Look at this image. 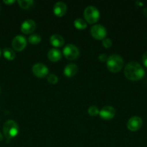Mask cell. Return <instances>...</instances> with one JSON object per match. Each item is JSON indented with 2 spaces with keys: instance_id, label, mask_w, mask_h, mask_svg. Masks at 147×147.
<instances>
[{
  "instance_id": "83f0119b",
  "label": "cell",
  "mask_w": 147,
  "mask_h": 147,
  "mask_svg": "<svg viewBox=\"0 0 147 147\" xmlns=\"http://www.w3.org/2000/svg\"><path fill=\"white\" fill-rule=\"evenodd\" d=\"M136 4H138L139 5H143L144 4L142 2H140V1H136Z\"/></svg>"
},
{
  "instance_id": "5b68a950",
  "label": "cell",
  "mask_w": 147,
  "mask_h": 147,
  "mask_svg": "<svg viewBox=\"0 0 147 147\" xmlns=\"http://www.w3.org/2000/svg\"><path fill=\"white\" fill-rule=\"evenodd\" d=\"M63 54L68 60H75L79 57V50L74 45L68 44L63 47Z\"/></svg>"
},
{
  "instance_id": "9c48e42d",
  "label": "cell",
  "mask_w": 147,
  "mask_h": 147,
  "mask_svg": "<svg viewBox=\"0 0 147 147\" xmlns=\"http://www.w3.org/2000/svg\"><path fill=\"white\" fill-rule=\"evenodd\" d=\"M143 124V121L139 116H133L127 122V128L131 131H135L141 129Z\"/></svg>"
},
{
  "instance_id": "ba28073f",
  "label": "cell",
  "mask_w": 147,
  "mask_h": 147,
  "mask_svg": "<svg viewBox=\"0 0 147 147\" xmlns=\"http://www.w3.org/2000/svg\"><path fill=\"white\" fill-rule=\"evenodd\" d=\"M33 74L38 78H44L48 75V68L47 66L41 63H37L32 67Z\"/></svg>"
},
{
  "instance_id": "484cf974",
  "label": "cell",
  "mask_w": 147,
  "mask_h": 147,
  "mask_svg": "<svg viewBox=\"0 0 147 147\" xmlns=\"http://www.w3.org/2000/svg\"><path fill=\"white\" fill-rule=\"evenodd\" d=\"M143 12H144V15L147 17V7H146V8L144 9V11H143Z\"/></svg>"
},
{
  "instance_id": "7c38bea8",
  "label": "cell",
  "mask_w": 147,
  "mask_h": 147,
  "mask_svg": "<svg viewBox=\"0 0 147 147\" xmlns=\"http://www.w3.org/2000/svg\"><path fill=\"white\" fill-rule=\"evenodd\" d=\"M67 10V6L63 1H59L56 3L53 7V12L58 17H62L64 15Z\"/></svg>"
},
{
  "instance_id": "4fadbf2b",
  "label": "cell",
  "mask_w": 147,
  "mask_h": 147,
  "mask_svg": "<svg viewBox=\"0 0 147 147\" xmlns=\"http://www.w3.org/2000/svg\"><path fill=\"white\" fill-rule=\"evenodd\" d=\"M78 72V67L76 65L74 64V63H70L68 64L65 67L64 70H63V73L66 77H73Z\"/></svg>"
},
{
  "instance_id": "f1b7e54d",
  "label": "cell",
  "mask_w": 147,
  "mask_h": 147,
  "mask_svg": "<svg viewBox=\"0 0 147 147\" xmlns=\"http://www.w3.org/2000/svg\"><path fill=\"white\" fill-rule=\"evenodd\" d=\"M1 50H0V56H1Z\"/></svg>"
},
{
  "instance_id": "6da1fadb",
  "label": "cell",
  "mask_w": 147,
  "mask_h": 147,
  "mask_svg": "<svg viewBox=\"0 0 147 147\" xmlns=\"http://www.w3.org/2000/svg\"><path fill=\"white\" fill-rule=\"evenodd\" d=\"M125 76L130 80L136 81L142 78L145 75L144 69L138 63L132 61L128 63L124 69Z\"/></svg>"
},
{
  "instance_id": "f546056e",
  "label": "cell",
  "mask_w": 147,
  "mask_h": 147,
  "mask_svg": "<svg viewBox=\"0 0 147 147\" xmlns=\"http://www.w3.org/2000/svg\"><path fill=\"white\" fill-rule=\"evenodd\" d=\"M0 93H1V88H0Z\"/></svg>"
},
{
  "instance_id": "ffe728a7",
  "label": "cell",
  "mask_w": 147,
  "mask_h": 147,
  "mask_svg": "<svg viewBox=\"0 0 147 147\" xmlns=\"http://www.w3.org/2000/svg\"><path fill=\"white\" fill-rule=\"evenodd\" d=\"M88 113L92 116H95L99 113V111L98 108L95 106H92L88 109Z\"/></svg>"
},
{
  "instance_id": "52a82bcc",
  "label": "cell",
  "mask_w": 147,
  "mask_h": 147,
  "mask_svg": "<svg viewBox=\"0 0 147 147\" xmlns=\"http://www.w3.org/2000/svg\"><path fill=\"white\" fill-rule=\"evenodd\" d=\"M27 45V40L22 35H17L13 38L12 46L15 51L20 52L24 50Z\"/></svg>"
},
{
  "instance_id": "8992f818",
  "label": "cell",
  "mask_w": 147,
  "mask_h": 147,
  "mask_svg": "<svg viewBox=\"0 0 147 147\" xmlns=\"http://www.w3.org/2000/svg\"><path fill=\"white\" fill-rule=\"evenodd\" d=\"M90 32L94 38L99 40L105 39L107 35L106 28L101 24H95L92 26Z\"/></svg>"
},
{
  "instance_id": "30bf717a",
  "label": "cell",
  "mask_w": 147,
  "mask_h": 147,
  "mask_svg": "<svg viewBox=\"0 0 147 147\" xmlns=\"http://www.w3.org/2000/svg\"><path fill=\"white\" fill-rule=\"evenodd\" d=\"M99 116L104 120H110L115 116V110L113 107L110 106H104L100 111L99 113Z\"/></svg>"
},
{
  "instance_id": "277c9868",
  "label": "cell",
  "mask_w": 147,
  "mask_h": 147,
  "mask_svg": "<svg viewBox=\"0 0 147 147\" xmlns=\"http://www.w3.org/2000/svg\"><path fill=\"white\" fill-rule=\"evenodd\" d=\"M84 17L89 24H94L99 18V10L94 6H88L84 11Z\"/></svg>"
},
{
  "instance_id": "d4e9b609",
  "label": "cell",
  "mask_w": 147,
  "mask_h": 147,
  "mask_svg": "<svg viewBox=\"0 0 147 147\" xmlns=\"http://www.w3.org/2000/svg\"><path fill=\"white\" fill-rule=\"evenodd\" d=\"M14 1H14V0H10V1L9 0V1H4V3L6 4H12L14 3Z\"/></svg>"
},
{
  "instance_id": "d6986e66",
  "label": "cell",
  "mask_w": 147,
  "mask_h": 147,
  "mask_svg": "<svg viewBox=\"0 0 147 147\" xmlns=\"http://www.w3.org/2000/svg\"><path fill=\"white\" fill-rule=\"evenodd\" d=\"M28 41L31 44L37 45L41 41V37H40V34H37V33H34V34H32L29 36Z\"/></svg>"
},
{
  "instance_id": "7a4b0ae2",
  "label": "cell",
  "mask_w": 147,
  "mask_h": 147,
  "mask_svg": "<svg viewBox=\"0 0 147 147\" xmlns=\"http://www.w3.org/2000/svg\"><path fill=\"white\" fill-rule=\"evenodd\" d=\"M124 65L122 57L118 55L113 54L108 57L107 60V67L112 73H118L122 68Z\"/></svg>"
},
{
  "instance_id": "5bb4252c",
  "label": "cell",
  "mask_w": 147,
  "mask_h": 147,
  "mask_svg": "<svg viewBox=\"0 0 147 147\" xmlns=\"http://www.w3.org/2000/svg\"><path fill=\"white\" fill-rule=\"evenodd\" d=\"M50 42L54 47H60L64 44V39L60 34H54L50 37Z\"/></svg>"
},
{
  "instance_id": "44dd1931",
  "label": "cell",
  "mask_w": 147,
  "mask_h": 147,
  "mask_svg": "<svg viewBox=\"0 0 147 147\" xmlns=\"http://www.w3.org/2000/svg\"><path fill=\"white\" fill-rule=\"evenodd\" d=\"M47 80L48 83H51V84H56L58 82V80H59V78H58V77L55 74L50 73V74L48 75Z\"/></svg>"
},
{
  "instance_id": "7402d4cb",
  "label": "cell",
  "mask_w": 147,
  "mask_h": 147,
  "mask_svg": "<svg viewBox=\"0 0 147 147\" xmlns=\"http://www.w3.org/2000/svg\"><path fill=\"white\" fill-rule=\"evenodd\" d=\"M112 40L110 38H105L102 40V45H103L105 48H110V47L112 46Z\"/></svg>"
},
{
  "instance_id": "4316f807",
  "label": "cell",
  "mask_w": 147,
  "mask_h": 147,
  "mask_svg": "<svg viewBox=\"0 0 147 147\" xmlns=\"http://www.w3.org/2000/svg\"><path fill=\"white\" fill-rule=\"evenodd\" d=\"M3 140V135L1 134V133L0 132V142Z\"/></svg>"
},
{
  "instance_id": "e0dca14e",
  "label": "cell",
  "mask_w": 147,
  "mask_h": 147,
  "mask_svg": "<svg viewBox=\"0 0 147 147\" xmlns=\"http://www.w3.org/2000/svg\"><path fill=\"white\" fill-rule=\"evenodd\" d=\"M17 2H18L20 7L21 8L24 9L32 7L35 3L33 0H19V1H17Z\"/></svg>"
},
{
  "instance_id": "2e32d148",
  "label": "cell",
  "mask_w": 147,
  "mask_h": 147,
  "mask_svg": "<svg viewBox=\"0 0 147 147\" xmlns=\"http://www.w3.org/2000/svg\"><path fill=\"white\" fill-rule=\"evenodd\" d=\"M2 54L4 57H5L7 60H12L15 58L16 54L14 53V50L10 48V47H6L2 50Z\"/></svg>"
},
{
  "instance_id": "cb8c5ba5",
  "label": "cell",
  "mask_w": 147,
  "mask_h": 147,
  "mask_svg": "<svg viewBox=\"0 0 147 147\" xmlns=\"http://www.w3.org/2000/svg\"><path fill=\"white\" fill-rule=\"evenodd\" d=\"M142 61H143V63H144V66H145L146 67H147V52L144 53V55H143Z\"/></svg>"
},
{
  "instance_id": "8fae6325",
  "label": "cell",
  "mask_w": 147,
  "mask_h": 147,
  "mask_svg": "<svg viewBox=\"0 0 147 147\" xmlns=\"http://www.w3.org/2000/svg\"><path fill=\"white\" fill-rule=\"evenodd\" d=\"M36 28L35 22L33 20H27L21 24V31L24 34H29L34 32Z\"/></svg>"
},
{
  "instance_id": "ac0fdd59",
  "label": "cell",
  "mask_w": 147,
  "mask_h": 147,
  "mask_svg": "<svg viewBox=\"0 0 147 147\" xmlns=\"http://www.w3.org/2000/svg\"><path fill=\"white\" fill-rule=\"evenodd\" d=\"M75 27L77 28L78 30H84L86 27V22L82 18H77L74 20V22Z\"/></svg>"
},
{
  "instance_id": "3957f363",
  "label": "cell",
  "mask_w": 147,
  "mask_h": 147,
  "mask_svg": "<svg viewBox=\"0 0 147 147\" xmlns=\"http://www.w3.org/2000/svg\"><path fill=\"white\" fill-rule=\"evenodd\" d=\"M19 132V126L14 120H7L3 126V133L7 139L15 137Z\"/></svg>"
},
{
  "instance_id": "603a6c76",
  "label": "cell",
  "mask_w": 147,
  "mask_h": 147,
  "mask_svg": "<svg viewBox=\"0 0 147 147\" xmlns=\"http://www.w3.org/2000/svg\"><path fill=\"white\" fill-rule=\"evenodd\" d=\"M98 58H99V60H100L101 62H105V61L107 62L108 57L107 56L106 54H104V53H102V54L99 55V57H98Z\"/></svg>"
},
{
  "instance_id": "9a60e30c",
  "label": "cell",
  "mask_w": 147,
  "mask_h": 147,
  "mask_svg": "<svg viewBox=\"0 0 147 147\" xmlns=\"http://www.w3.org/2000/svg\"><path fill=\"white\" fill-rule=\"evenodd\" d=\"M48 57L52 62H57L61 57V53L56 48L50 49L48 53Z\"/></svg>"
}]
</instances>
